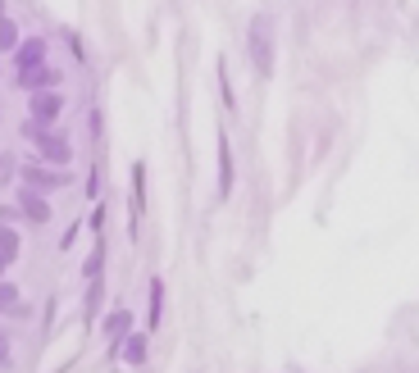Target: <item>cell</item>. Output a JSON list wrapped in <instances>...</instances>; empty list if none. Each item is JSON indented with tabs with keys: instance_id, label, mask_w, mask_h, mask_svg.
<instances>
[{
	"instance_id": "1",
	"label": "cell",
	"mask_w": 419,
	"mask_h": 373,
	"mask_svg": "<svg viewBox=\"0 0 419 373\" xmlns=\"http://www.w3.org/2000/svg\"><path fill=\"white\" fill-rule=\"evenodd\" d=\"M251 59L260 68V77H269V68H274V23H269V14L251 19Z\"/></svg>"
},
{
	"instance_id": "2",
	"label": "cell",
	"mask_w": 419,
	"mask_h": 373,
	"mask_svg": "<svg viewBox=\"0 0 419 373\" xmlns=\"http://www.w3.org/2000/svg\"><path fill=\"white\" fill-rule=\"evenodd\" d=\"M23 137H28V142H32L37 151H41L46 160H50V164H68V160H73V151H68V142H64V137L46 132L41 123H28V128H23Z\"/></svg>"
},
{
	"instance_id": "3",
	"label": "cell",
	"mask_w": 419,
	"mask_h": 373,
	"mask_svg": "<svg viewBox=\"0 0 419 373\" xmlns=\"http://www.w3.org/2000/svg\"><path fill=\"white\" fill-rule=\"evenodd\" d=\"M14 68H19V73H37V68H46V41L41 37L19 41V50H14Z\"/></svg>"
},
{
	"instance_id": "4",
	"label": "cell",
	"mask_w": 419,
	"mask_h": 373,
	"mask_svg": "<svg viewBox=\"0 0 419 373\" xmlns=\"http://www.w3.org/2000/svg\"><path fill=\"white\" fill-rule=\"evenodd\" d=\"M59 110H64V96H59V91H37L32 96V123H55L59 119Z\"/></svg>"
},
{
	"instance_id": "5",
	"label": "cell",
	"mask_w": 419,
	"mask_h": 373,
	"mask_svg": "<svg viewBox=\"0 0 419 373\" xmlns=\"http://www.w3.org/2000/svg\"><path fill=\"white\" fill-rule=\"evenodd\" d=\"M23 182L32 186V191H55V186L68 182V173H64V169L50 173V169H41V164H23Z\"/></svg>"
},
{
	"instance_id": "6",
	"label": "cell",
	"mask_w": 419,
	"mask_h": 373,
	"mask_svg": "<svg viewBox=\"0 0 419 373\" xmlns=\"http://www.w3.org/2000/svg\"><path fill=\"white\" fill-rule=\"evenodd\" d=\"M19 205H23V214H28L32 223H50V205H46L41 191H32V186H28V191L19 196Z\"/></svg>"
},
{
	"instance_id": "7",
	"label": "cell",
	"mask_w": 419,
	"mask_h": 373,
	"mask_svg": "<svg viewBox=\"0 0 419 373\" xmlns=\"http://www.w3.org/2000/svg\"><path fill=\"white\" fill-rule=\"evenodd\" d=\"M232 191V151H228V137L219 132V196Z\"/></svg>"
},
{
	"instance_id": "8",
	"label": "cell",
	"mask_w": 419,
	"mask_h": 373,
	"mask_svg": "<svg viewBox=\"0 0 419 373\" xmlns=\"http://www.w3.org/2000/svg\"><path fill=\"white\" fill-rule=\"evenodd\" d=\"M59 77L50 73V68H37V73H19V87H28L37 96V91H46V87H55Z\"/></svg>"
},
{
	"instance_id": "9",
	"label": "cell",
	"mask_w": 419,
	"mask_h": 373,
	"mask_svg": "<svg viewBox=\"0 0 419 373\" xmlns=\"http://www.w3.org/2000/svg\"><path fill=\"white\" fill-rule=\"evenodd\" d=\"M123 360H128V364H142L146 360V337H142V332H133V337L123 341Z\"/></svg>"
},
{
	"instance_id": "10",
	"label": "cell",
	"mask_w": 419,
	"mask_h": 373,
	"mask_svg": "<svg viewBox=\"0 0 419 373\" xmlns=\"http://www.w3.org/2000/svg\"><path fill=\"white\" fill-rule=\"evenodd\" d=\"M5 50H19V28H14V19H0V55Z\"/></svg>"
},
{
	"instance_id": "11",
	"label": "cell",
	"mask_w": 419,
	"mask_h": 373,
	"mask_svg": "<svg viewBox=\"0 0 419 373\" xmlns=\"http://www.w3.org/2000/svg\"><path fill=\"white\" fill-rule=\"evenodd\" d=\"M160 314H165V283L155 278V283H151V328L160 323Z\"/></svg>"
},
{
	"instance_id": "12",
	"label": "cell",
	"mask_w": 419,
	"mask_h": 373,
	"mask_svg": "<svg viewBox=\"0 0 419 373\" xmlns=\"http://www.w3.org/2000/svg\"><path fill=\"white\" fill-rule=\"evenodd\" d=\"M0 255H5V260H14V255H19V232L5 228V223H0Z\"/></svg>"
},
{
	"instance_id": "13",
	"label": "cell",
	"mask_w": 419,
	"mask_h": 373,
	"mask_svg": "<svg viewBox=\"0 0 419 373\" xmlns=\"http://www.w3.org/2000/svg\"><path fill=\"white\" fill-rule=\"evenodd\" d=\"M0 309H10V314H23V309H19V287L0 283Z\"/></svg>"
},
{
	"instance_id": "14",
	"label": "cell",
	"mask_w": 419,
	"mask_h": 373,
	"mask_svg": "<svg viewBox=\"0 0 419 373\" xmlns=\"http://www.w3.org/2000/svg\"><path fill=\"white\" fill-rule=\"evenodd\" d=\"M128 323H133V314H128V309H119V314H110L105 332H110V337H123V332H128Z\"/></svg>"
},
{
	"instance_id": "15",
	"label": "cell",
	"mask_w": 419,
	"mask_h": 373,
	"mask_svg": "<svg viewBox=\"0 0 419 373\" xmlns=\"http://www.w3.org/2000/svg\"><path fill=\"white\" fill-rule=\"evenodd\" d=\"M14 164H19L14 155H0V186H5V182H10V178H14Z\"/></svg>"
},
{
	"instance_id": "16",
	"label": "cell",
	"mask_w": 419,
	"mask_h": 373,
	"mask_svg": "<svg viewBox=\"0 0 419 373\" xmlns=\"http://www.w3.org/2000/svg\"><path fill=\"white\" fill-rule=\"evenodd\" d=\"M10 360V337H5V332H0V364Z\"/></svg>"
},
{
	"instance_id": "17",
	"label": "cell",
	"mask_w": 419,
	"mask_h": 373,
	"mask_svg": "<svg viewBox=\"0 0 419 373\" xmlns=\"http://www.w3.org/2000/svg\"><path fill=\"white\" fill-rule=\"evenodd\" d=\"M5 269H10V260H5V255H0V274H5Z\"/></svg>"
},
{
	"instance_id": "18",
	"label": "cell",
	"mask_w": 419,
	"mask_h": 373,
	"mask_svg": "<svg viewBox=\"0 0 419 373\" xmlns=\"http://www.w3.org/2000/svg\"><path fill=\"white\" fill-rule=\"evenodd\" d=\"M0 19H5V0H0Z\"/></svg>"
}]
</instances>
